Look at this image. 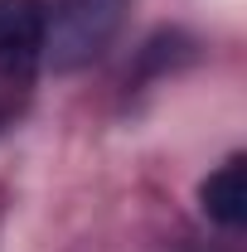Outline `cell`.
I'll return each mask as SVG.
<instances>
[{"label": "cell", "instance_id": "cell-1", "mask_svg": "<svg viewBox=\"0 0 247 252\" xmlns=\"http://www.w3.org/2000/svg\"><path fill=\"white\" fill-rule=\"evenodd\" d=\"M126 15V0H54L44 15V63L54 73H78L107 54Z\"/></svg>", "mask_w": 247, "mask_h": 252}, {"label": "cell", "instance_id": "cell-2", "mask_svg": "<svg viewBox=\"0 0 247 252\" xmlns=\"http://www.w3.org/2000/svg\"><path fill=\"white\" fill-rule=\"evenodd\" d=\"M49 0H0V83L25 88L44 63Z\"/></svg>", "mask_w": 247, "mask_h": 252}, {"label": "cell", "instance_id": "cell-3", "mask_svg": "<svg viewBox=\"0 0 247 252\" xmlns=\"http://www.w3.org/2000/svg\"><path fill=\"white\" fill-rule=\"evenodd\" d=\"M199 204H204V214L223 228H238L247 219V160L233 156L223 160L214 175L199 185Z\"/></svg>", "mask_w": 247, "mask_h": 252}]
</instances>
